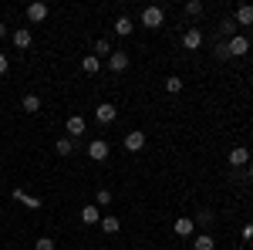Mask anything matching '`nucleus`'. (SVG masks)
<instances>
[{
	"mask_svg": "<svg viewBox=\"0 0 253 250\" xmlns=\"http://www.w3.org/2000/svg\"><path fill=\"white\" fill-rule=\"evenodd\" d=\"M7 34H10V31H7V24L0 20V38H7Z\"/></svg>",
	"mask_w": 253,
	"mask_h": 250,
	"instance_id": "32",
	"label": "nucleus"
},
{
	"mask_svg": "<svg viewBox=\"0 0 253 250\" xmlns=\"http://www.w3.org/2000/svg\"><path fill=\"white\" fill-rule=\"evenodd\" d=\"M182 48H186V51H196V48H203V31H199V27H189V31L182 34Z\"/></svg>",
	"mask_w": 253,
	"mask_h": 250,
	"instance_id": "9",
	"label": "nucleus"
},
{
	"mask_svg": "<svg viewBox=\"0 0 253 250\" xmlns=\"http://www.w3.org/2000/svg\"><path fill=\"white\" fill-rule=\"evenodd\" d=\"M226 48H230V58H243V54L250 51V41L243 38V34H236V38L226 41Z\"/></svg>",
	"mask_w": 253,
	"mask_h": 250,
	"instance_id": "2",
	"label": "nucleus"
},
{
	"mask_svg": "<svg viewBox=\"0 0 253 250\" xmlns=\"http://www.w3.org/2000/svg\"><path fill=\"white\" fill-rule=\"evenodd\" d=\"M81 223H101V210L95 203L91 206H81Z\"/></svg>",
	"mask_w": 253,
	"mask_h": 250,
	"instance_id": "18",
	"label": "nucleus"
},
{
	"mask_svg": "<svg viewBox=\"0 0 253 250\" xmlns=\"http://www.w3.org/2000/svg\"><path fill=\"white\" fill-rule=\"evenodd\" d=\"M64 129H68V139H81V135H84V129H88V122H84L81 115H71Z\"/></svg>",
	"mask_w": 253,
	"mask_h": 250,
	"instance_id": "10",
	"label": "nucleus"
},
{
	"mask_svg": "<svg viewBox=\"0 0 253 250\" xmlns=\"http://www.w3.org/2000/svg\"><path fill=\"white\" fill-rule=\"evenodd\" d=\"M20 108H24V112H31V115H34V112H41V95L27 92V95H24V101H20Z\"/></svg>",
	"mask_w": 253,
	"mask_h": 250,
	"instance_id": "16",
	"label": "nucleus"
},
{
	"mask_svg": "<svg viewBox=\"0 0 253 250\" xmlns=\"http://www.w3.org/2000/svg\"><path fill=\"white\" fill-rule=\"evenodd\" d=\"M98 227H101L105 233H118V230H122V220H118V216H101Z\"/></svg>",
	"mask_w": 253,
	"mask_h": 250,
	"instance_id": "21",
	"label": "nucleus"
},
{
	"mask_svg": "<svg viewBox=\"0 0 253 250\" xmlns=\"http://www.w3.org/2000/svg\"><path fill=\"white\" fill-rule=\"evenodd\" d=\"M193 247L196 250H216V240H213V233H199L193 240Z\"/></svg>",
	"mask_w": 253,
	"mask_h": 250,
	"instance_id": "20",
	"label": "nucleus"
},
{
	"mask_svg": "<svg viewBox=\"0 0 253 250\" xmlns=\"http://www.w3.org/2000/svg\"><path fill=\"white\" fill-rule=\"evenodd\" d=\"M54 152H58V155H71V152H75V139L61 135L58 142H54Z\"/></svg>",
	"mask_w": 253,
	"mask_h": 250,
	"instance_id": "19",
	"label": "nucleus"
},
{
	"mask_svg": "<svg viewBox=\"0 0 253 250\" xmlns=\"http://www.w3.org/2000/svg\"><path fill=\"white\" fill-rule=\"evenodd\" d=\"M243 240H253V223H243Z\"/></svg>",
	"mask_w": 253,
	"mask_h": 250,
	"instance_id": "31",
	"label": "nucleus"
},
{
	"mask_svg": "<svg viewBox=\"0 0 253 250\" xmlns=\"http://www.w3.org/2000/svg\"><path fill=\"white\" fill-rule=\"evenodd\" d=\"M166 92H169V95H179V92H182V78H166Z\"/></svg>",
	"mask_w": 253,
	"mask_h": 250,
	"instance_id": "25",
	"label": "nucleus"
},
{
	"mask_svg": "<svg viewBox=\"0 0 253 250\" xmlns=\"http://www.w3.org/2000/svg\"><path fill=\"white\" fill-rule=\"evenodd\" d=\"M182 10H186V17H199V14H203V3H199V0H186Z\"/></svg>",
	"mask_w": 253,
	"mask_h": 250,
	"instance_id": "23",
	"label": "nucleus"
},
{
	"mask_svg": "<svg viewBox=\"0 0 253 250\" xmlns=\"http://www.w3.org/2000/svg\"><path fill=\"white\" fill-rule=\"evenodd\" d=\"M132 31H135V20L128 17V14H122V17L115 20V34H118V38H128Z\"/></svg>",
	"mask_w": 253,
	"mask_h": 250,
	"instance_id": "14",
	"label": "nucleus"
},
{
	"mask_svg": "<svg viewBox=\"0 0 253 250\" xmlns=\"http://www.w3.org/2000/svg\"><path fill=\"white\" fill-rule=\"evenodd\" d=\"M125 68H128V51H112V54H108V71L122 75Z\"/></svg>",
	"mask_w": 253,
	"mask_h": 250,
	"instance_id": "4",
	"label": "nucleus"
},
{
	"mask_svg": "<svg viewBox=\"0 0 253 250\" xmlns=\"http://www.w3.org/2000/svg\"><path fill=\"white\" fill-rule=\"evenodd\" d=\"M112 203V190H98L95 193V206H108Z\"/></svg>",
	"mask_w": 253,
	"mask_h": 250,
	"instance_id": "26",
	"label": "nucleus"
},
{
	"mask_svg": "<svg viewBox=\"0 0 253 250\" xmlns=\"http://www.w3.org/2000/svg\"><path fill=\"white\" fill-rule=\"evenodd\" d=\"M44 17H47V3H41V0L27 3V20H31V24H41Z\"/></svg>",
	"mask_w": 253,
	"mask_h": 250,
	"instance_id": "11",
	"label": "nucleus"
},
{
	"mask_svg": "<svg viewBox=\"0 0 253 250\" xmlns=\"http://www.w3.org/2000/svg\"><path fill=\"white\" fill-rule=\"evenodd\" d=\"M233 20H236V27H253V3H240Z\"/></svg>",
	"mask_w": 253,
	"mask_h": 250,
	"instance_id": "6",
	"label": "nucleus"
},
{
	"mask_svg": "<svg viewBox=\"0 0 253 250\" xmlns=\"http://www.w3.org/2000/svg\"><path fill=\"white\" fill-rule=\"evenodd\" d=\"M230 166H250V152L243 146H236L233 152H230Z\"/></svg>",
	"mask_w": 253,
	"mask_h": 250,
	"instance_id": "17",
	"label": "nucleus"
},
{
	"mask_svg": "<svg viewBox=\"0 0 253 250\" xmlns=\"http://www.w3.org/2000/svg\"><path fill=\"white\" fill-rule=\"evenodd\" d=\"M162 20H166V10L156 7V3L142 10V27H152V31H156V27H162Z\"/></svg>",
	"mask_w": 253,
	"mask_h": 250,
	"instance_id": "1",
	"label": "nucleus"
},
{
	"mask_svg": "<svg viewBox=\"0 0 253 250\" xmlns=\"http://www.w3.org/2000/svg\"><path fill=\"white\" fill-rule=\"evenodd\" d=\"M112 54V48H108V38H98L95 41V58H108Z\"/></svg>",
	"mask_w": 253,
	"mask_h": 250,
	"instance_id": "24",
	"label": "nucleus"
},
{
	"mask_svg": "<svg viewBox=\"0 0 253 250\" xmlns=\"http://www.w3.org/2000/svg\"><path fill=\"white\" fill-rule=\"evenodd\" d=\"M81 71H84V75H98V71H101V58L84 54V58H81Z\"/></svg>",
	"mask_w": 253,
	"mask_h": 250,
	"instance_id": "15",
	"label": "nucleus"
},
{
	"mask_svg": "<svg viewBox=\"0 0 253 250\" xmlns=\"http://www.w3.org/2000/svg\"><path fill=\"white\" fill-rule=\"evenodd\" d=\"M172 230L179 233V237H193V233H196V220H193V216H175Z\"/></svg>",
	"mask_w": 253,
	"mask_h": 250,
	"instance_id": "8",
	"label": "nucleus"
},
{
	"mask_svg": "<svg viewBox=\"0 0 253 250\" xmlns=\"http://www.w3.org/2000/svg\"><path fill=\"white\" fill-rule=\"evenodd\" d=\"M34 250H54V240L51 237H38L34 240Z\"/></svg>",
	"mask_w": 253,
	"mask_h": 250,
	"instance_id": "27",
	"label": "nucleus"
},
{
	"mask_svg": "<svg viewBox=\"0 0 253 250\" xmlns=\"http://www.w3.org/2000/svg\"><path fill=\"white\" fill-rule=\"evenodd\" d=\"M213 54H216L219 61H226V58H230V48H226V41H219V44H216V51H213Z\"/></svg>",
	"mask_w": 253,
	"mask_h": 250,
	"instance_id": "28",
	"label": "nucleus"
},
{
	"mask_svg": "<svg viewBox=\"0 0 253 250\" xmlns=\"http://www.w3.org/2000/svg\"><path fill=\"white\" fill-rule=\"evenodd\" d=\"M10 196H14L17 203H24L27 210H41V196H31V193H24V190H14Z\"/></svg>",
	"mask_w": 253,
	"mask_h": 250,
	"instance_id": "13",
	"label": "nucleus"
},
{
	"mask_svg": "<svg viewBox=\"0 0 253 250\" xmlns=\"http://www.w3.org/2000/svg\"><path fill=\"white\" fill-rule=\"evenodd\" d=\"M10 38H14V48H20V51H27V48L34 44V34H31V27H17Z\"/></svg>",
	"mask_w": 253,
	"mask_h": 250,
	"instance_id": "7",
	"label": "nucleus"
},
{
	"mask_svg": "<svg viewBox=\"0 0 253 250\" xmlns=\"http://www.w3.org/2000/svg\"><path fill=\"white\" fill-rule=\"evenodd\" d=\"M108 152H112V149H108V142H105V139H95V142L88 146V159H95V162H105Z\"/></svg>",
	"mask_w": 253,
	"mask_h": 250,
	"instance_id": "5",
	"label": "nucleus"
},
{
	"mask_svg": "<svg viewBox=\"0 0 253 250\" xmlns=\"http://www.w3.org/2000/svg\"><path fill=\"white\" fill-rule=\"evenodd\" d=\"M250 179H253V159H250Z\"/></svg>",
	"mask_w": 253,
	"mask_h": 250,
	"instance_id": "33",
	"label": "nucleus"
},
{
	"mask_svg": "<svg viewBox=\"0 0 253 250\" xmlns=\"http://www.w3.org/2000/svg\"><path fill=\"white\" fill-rule=\"evenodd\" d=\"M196 223H203V227H210V223H213V213H210V210H199V216H196Z\"/></svg>",
	"mask_w": 253,
	"mask_h": 250,
	"instance_id": "29",
	"label": "nucleus"
},
{
	"mask_svg": "<svg viewBox=\"0 0 253 250\" xmlns=\"http://www.w3.org/2000/svg\"><path fill=\"white\" fill-rule=\"evenodd\" d=\"M219 34H223L226 41H230V38H236V20H233V17H226L223 24H219Z\"/></svg>",
	"mask_w": 253,
	"mask_h": 250,
	"instance_id": "22",
	"label": "nucleus"
},
{
	"mask_svg": "<svg viewBox=\"0 0 253 250\" xmlns=\"http://www.w3.org/2000/svg\"><path fill=\"white\" fill-rule=\"evenodd\" d=\"M115 115H118V108L112 105V101H101V105L95 108V118L101 122V125H112V122H115Z\"/></svg>",
	"mask_w": 253,
	"mask_h": 250,
	"instance_id": "3",
	"label": "nucleus"
},
{
	"mask_svg": "<svg viewBox=\"0 0 253 250\" xmlns=\"http://www.w3.org/2000/svg\"><path fill=\"white\" fill-rule=\"evenodd\" d=\"M142 146H145V132H142V129H132V132L125 135V149H128V152H138Z\"/></svg>",
	"mask_w": 253,
	"mask_h": 250,
	"instance_id": "12",
	"label": "nucleus"
},
{
	"mask_svg": "<svg viewBox=\"0 0 253 250\" xmlns=\"http://www.w3.org/2000/svg\"><path fill=\"white\" fill-rule=\"evenodd\" d=\"M7 71H10V58L0 51V75H7Z\"/></svg>",
	"mask_w": 253,
	"mask_h": 250,
	"instance_id": "30",
	"label": "nucleus"
}]
</instances>
